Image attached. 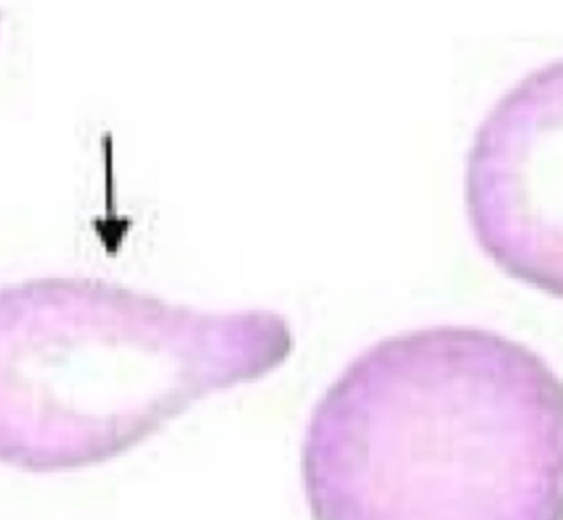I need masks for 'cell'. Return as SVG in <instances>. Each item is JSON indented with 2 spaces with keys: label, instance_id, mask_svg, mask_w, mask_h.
Instances as JSON below:
<instances>
[{
  "label": "cell",
  "instance_id": "6da1fadb",
  "mask_svg": "<svg viewBox=\"0 0 563 520\" xmlns=\"http://www.w3.org/2000/svg\"><path fill=\"white\" fill-rule=\"evenodd\" d=\"M420 339L329 388L302 444L314 520H560L562 407L526 355Z\"/></svg>",
  "mask_w": 563,
  "mask_h": 520
}]
</instances>
